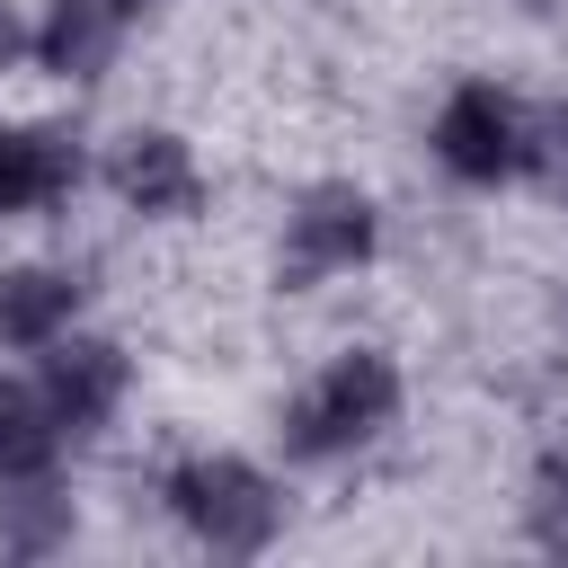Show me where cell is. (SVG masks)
Returning <instances> with one entry per match:
<instances>
[{
    "label": "cell",
    "instance_id": "cell-8",
    "mask_svg": "<svg viewBox=\"0 0 568 568\" xmlns=\"http://www.w3.org/2000/svg\"><path fill=\"white\" fill-rule=\"evenodd\" d=\"M89 320V275L71 257H9L0 266V355H44Z\"/></svg>",
    "mask_w": 568,
    "mask_h": 568
},
{
    "label": "cell",
    "instance_id": "cell-3",
    "mask_svg": "<svg viewBox=\"0 0 568 568\" xmlns=\"http://www.w3.org/2000/svg\"><path fill=\"white\" fill-rule=\"evenodd\" d=\"M382 240H390L382 195L364 178L328 169V178H302L284 195L266 275H275V293H337V284H355V275L382 266Z\"/></svg>",
    "mask_w": 568,
    "mask_h": 568
},
{
    "label": "cell",
    "instance_id": "cell-5",
    "mask_svg": "<svg viewBox=\"0 0 568 568\" xmlns=\"http://www.w3.org/2000/svg\"><path fill=\"white\" fill-rule=\"evenodd\" d=\"M98 195L142 231H186L213 204V160L186 124H124L98 142Z\"/></svg>",
    "mask_w": 568,
    "mask_h": 568
},
{
    "label": "cell",
    "instance_id": "cell-1",
    "mask_svg": "<svg viewBox=\"0 0 568 568\" xmlns=\"http://www.w3.org/2000/svg\"><path fill=\"white\" fill-rule=\"evenodd\" d=\"M399 417H408V364L382 337H346L275 399V453L284 470H355L399 435Z\"/></svg>",
    "mask_w": 568,
    "mask_h": 568
},
{
    "label": "cell",
    "instance_id": "cell-10",
    "mask_svg": "<svg viewBox=\"0 0 568 568\" xmlns=\"http://www.w3.org/2000/svg\"><path fill=\"white\" fill-rule=\"evenodd\" d=\"M71 541H80V497H71V470L9 479V488H0V559H62Z\"/></svg>",
    "mask_w": 568,
    "mask_h": 568
},
{
    "label": "cell",
    "instance_id": "cell-6",
    "mask_svg": "<svg viewBox=\"0 0 568 568\" xmlns=\"http://www.w3.org/2000/svg\"><path fill=\"white\" fill-rule=\"evenodd\" d=\"M27 382H36V399H44V417L62 426V444L71 453H89V444H106L115 426H124V408H133V346L124 337H106V328H71L62 346H44V355H27Z\"/></svg>",
    "mask_w": 568,
    "mask_h": 568
},
{
    "label": "cell",
    "instance_id": "cell-7",
    "mask_svg": "<svg viewBox=\"0 0 568 568\" xmlns=\"http://www.w3.org/2000/svg\"><path fill=\"white\" fill-rule=\"evenodd\" d=\"M98 186V142L62 115H0V231L53 222Z\"/></svg>",
    "mask_w": 568,
    "mask_h": 568
},
{
    "label": "cell",
    "instance_id": "cell-2",
    "mask_svg": "<svg viewBox=\"0 0 568 568\" xmlns=\"http://www.w3.org/2000/svg\"><path fill=\"white\" fill-rule=\"evenodd\" d=\"M151 497L160 515L178 524L186 550L204 559H266L284 532H293V488L275 462L257 453H231V444H186L151 470Z\"/></svg>",
    "mask_w": 568,
    "mask_h": 568
},
{
    "label": "cell",
    "instance_id": "cell-12",
    "mask_svg": "<svg viewBox=\"0 0 568 568\" xmlns=\"http://www.w3.org/2000/svg\"><path fill=\"white\" fill-rule=\"evenodd\" d=\"M515 524L541 559H568V435H550L532 462H524V497H515Z\"/></svg>",
    "mask_w": 568,
    "mask_h": 568
},
{
    "label": "cell",
    "instance_id": "cell-14",
    "mask_svg": "<svg viewBox=\"0 0 568 568\" xmlns=\"http://www.w3.org/2000/svg\"><path fill=\"white\" fill-rule=\"evenodd\" d=\"M27 53H36V9L27 0H0V80L27 71Z\"/></svg>",
    "mask_w": 568,
    "mask_h": 568
},
{
    "label": "cell",
    "instance_id": "cell-11",
    "mask_svg": "<svg viewBox=\"0 0 568 568\" xmlns=\"http://www.w3.org/2000/svg\"><path fill=\"white\" fill-rule=\"evenodd\" d=\"M80 453L62 444V426L44 417L36 382L27 373H0V488L9 479H44V470H71Z\"/></svg>",
    "mask_w": 568,
    "mask_h": 568
},
{
    "label": "cell",
    "instance_id": "cell-16",
    "mask_svg": "<svg viewBox=\"0 0 568 568\" xmlns=\"http://www.w3.org/2000/svg\"><path fill=\"white\" fill-rule=\"evenodd\" d=\"M550 328H559V337H568V266H559V275H550Z\"/></svg>",
    "mask_w": 568,
    "mask_h": 568
},
{
    "label": "cell",
    "instance_id": "cell-13",
    "mask_svg": "<svg viewBox=\"0 0 568 568\" xmlns=\"http://www.w3.org/2000/svg\"><path fill=\"white\" fill-rule=\"evenodd\" d=\"M524 186H541V195L568 213V98L532 106V178H524Z\"/></svg>",
    "mask_w": 568,
    "mask_h": 568
},
{
    "label": "cell",
    "instance_id": "cell-9",
    "mask_svg": "<svg viewBox=\"0 0 568 568\" xmlns=\"http://www.w3.org/2000/svg\"><path fill=\"white\" fill-rule=\"evenodd\" d=\"M124 44H133V27L106 0H36V53H27V71H44L53 89H98L124 62Z\"/></svg>",
    "mask_w": 568,
    "mask_h": 568
},
{
    "label": "cell",
    "instance_id": "cell-4",
    "mask_svg": "<svg viewBox=\"0 0 568 568\" xmlns=\"http://www.w3.org/2000/svg\"><path fill=\"white\" fill-rule=\"evenodd\" d=\"M426 160L444 186L462 195H506L532 178V98L488 80V71H462L435 106H426Z\"/></svg>",
    "mask_w": 568,
    "mask_h": 568
},
{
    "label": "cell",
    "instance_id": "cell-15",
    "mask_svg": "<svg viewBox=\"0 0 568 568\" xmlns=\"http://www.w3.org/2000/svg\"><path fill=\"white\" fill-rule=\"evenodd\" d=\"M106 9H115V18H124V27H133V36H142V27H151V18H160V9H169V0H106Z\"/></svg>",
    "mask_w": 568,
    "mask_h": 568
}]
</instances>
